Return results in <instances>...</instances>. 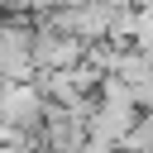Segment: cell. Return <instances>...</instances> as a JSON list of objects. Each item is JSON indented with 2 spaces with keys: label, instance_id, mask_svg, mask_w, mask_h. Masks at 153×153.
Instances as JSON below:
<instances>
[{
  "label": "cell",
  "instance_id": "cell-1",
  "mask_svg": "<svg viewBox=\"0 0 153 153\" xmlns=\"http://www.w3.org/2000/svg\"><path fill=\"white\" fill-rule=\"evenodd\" d=\"M81 57H86V43L81 38L33 24V67L38 72H62V67H76Z\"/></svg>",
  "mask_w": 153,
  "mask_h": 153
},
{
  "label": "cell",
  "instance_id": "cell-2",
  "mask_svg": "<svg viewBox=\"0 0 153 153\" xmlns=\"http://www.w3.org/2000/svg\"><path fill=\"white\" fill-rule=\"evenodd\" d=\"M134 105L129 100H96L91 115H86V139H100V143H120L134 124Z\"/></svg>",
  "mask_w": 153,
  "mask_h": 153
}]
</instances>
